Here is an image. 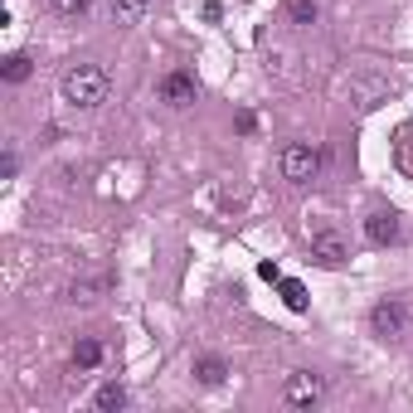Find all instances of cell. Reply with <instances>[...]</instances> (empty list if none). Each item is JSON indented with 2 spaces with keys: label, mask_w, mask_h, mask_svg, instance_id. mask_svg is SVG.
<instances>
[{
  "label": "cell",
  "mask_w": 413,
  "mask_h": 413,
  "mask_svg": "<svg viewBox=\"0 0 413 413\" xmlns=\"http://www.w3.org/2000/svg\"><path fill=\"white\" fill-rule=\"evenodd\" d=\"M64 102H73V107H98V102H107V73H102L98 64L68 68V73H64Z\"/></svg>",
  "instance_id": "6da1fadb"
},
{
  "label": "cell",
  "mask_w": 413,
  "mask_h": 413,
  "mask_svg": "<svg viewBox=\"0 0 413 413\" xmlns=\"http://www.w3.org/2000/svg\"><path fill=\"white\" fill-rule=\"evenodd\" d=\"M369 331H374L379 340H398V336L408 331V306H403L398 297H389V302H379V306L369 311Z\"/></svg>",
  "instance_id": "7a4b0ae2"
},
{
  "label": "cell",
  "mask_w": 413,
  "mask_h": 413,
  "mask_svg": "<svg viewBox=\"0 0 413 413\" xmlns=\"http://www.w3.org/2000/svg\"><path fill=\"white\" fill-rule=\"evenodd\" d=\"M316 170H321V151H316V146L297 141V146L282 151V175H287V180L306 185V180H316Z\"/></svg>",
  "instance_id": "3957f363"
},
{
  "label": "cell",
  "mask_w": 413,
  "mask_h": 413,
  "mask_svg": "<svg viewBox=\"0 0 413 413\" xmlns=\"http://www.w3.org/2000/svg\"><path fill=\"white\" fill-rule=\"evenodd\" d=\"M282 398H287L292 408H311V403L321 398V379H316L311 369H292V374H287V389H282Z\"/></svg>",
  "instance_id": "277c9868"
},
{
  "label": "cell",
  "mask_w": 413,
  "mask_h": 413,
  "mask_svg": "<svg viewBox=\"0 0 413 413\" xmlns=\"http://www.w3.org/2000/svg\"><path fill=\"white\" fill-rule=\"evenodd\" d=\"M156 93H160V102H165V107H190L199 88H194V73H180V68H175V73H165V78H160V88H156Z\"/></svg>",
  "instance_id": "5b68a950"
},
{
  "label": "cell",
  "mask_w": 413,
  "mask_h": 413,
  "mask_svg": "<svg viewBox=\"0 0 413 413\" xmlns=\"http://www.w3.org/2000/svg\"><path fill=\"white\" fill-rule=\"evenodd\" d=\"M311 258H316L321 268H340V263H345V239L331 234V229H326V234H311Z\"/></svg>",
  "instance_id": "8992f818"
},
{
  "label": "cell",
  "mask_w": 413,
  "mask_h": 413,
  "mask_svg": "<svg viewBox=\"0 0 413 413\" xmlns=\"http://www.w3.org/2000/svg\"><path fill=\"white\" fill-rule=\"evenodd\" d=\"M365 239H369L374 248H389V244L398 239V219H394V214H384V210H379V214H369V219H365Z\"/></svg>",
  "instance_id": "52a82bcc"
},
{
  "label": "cell",
  "mask_w": 413,
  "mask_h": 413,
  "mask_svg": "<svg viewBox=\"0 0 413 413\" xmlns=\"http://www.w3.org/2000/svg\"><path fill=\"white\" fill-rule=\"evenodd\" d=\"M194 379L214 389V384H224V379H229V365H224L219 355H199V360H194Z\"/></svg>",
  "instance_id": "ba28073f"
},
{
  "label": "cell",
  "mask_w": 413,
  "mask_h": 413,
  "mask_svg": "<svg viewBox=\"0 0 413 413\" xmlns=\"http://www.w3.org/2000/svg\"><path fill=\"white\" fill-rule=\"evenodd\" d=\"M98 360H102V345H98L93 336H83V340L73 345V365H78V369H93Z\"/></svg>",
  "instance_id": "9c48e42d"
},
{
  "label": "cell",
  "mask_w": 413,
  "mask_h": 413,
  "mask_svg": "<svg viewBox=\"0 0 413 413\" xmlns=\"http://www.w3.org/2000/svg\"><path fill=\"white\" fill-rule=\"evenodd\" d=\"M93 403H98L102 413H117V408H127V389H122V384H102Z\"/></svg>",
  "instance_id": "30bf717a"
},
{
  "label": "cell",
  "mask_w": 413,
  "mask_h": 413,
  "mask_svg": "<svg viewBox=\"0 0 413 413\" xmlns=\"http://www.w3.org/2000/svg\"><path fill=\"white\" fill-rule=\"evenodd\" d=\"M0 73H6V83H25L30 78V54H6Z\"/></svg>",
  "instance_id": "8fae6325"
},
{
  "label": "cell",
  "mask_w": 413,
  "mask_h": 413,
  "mask_svg": "<svg viewBox=\"0 0 413 413\" xmlns=\"http://www.w3.org/2000/svg\"><path fill=\"white\" fill-rule=\"evenodd\" d=\"M287 20L292 25H316V0H287Z\"/></svg>",
  "instance_id": "7c38bea8"
},
{
  "label": "cell",
  "mask_w": 413,
  "mask_h": 413,
  "mask_svg": "<svg viewBox=\"0 0 413 413\" xmlns=\"http://www.w3.org/2000/svg\"><path fill=\"white\" fill-rule=\"evenodd\" d=\"M102 287H107V277H98V282H73V287H68V302H83V306H88V302H98Z\"/></svg>",
  "instance_id": "4fadbf2b"
},
{
  "label": "cell",
  "mask_w": 413,
  "mask_h": 413,
  "mask_svg": "<svg viewBox=\"0 0 413 413\" xmlns=\"http://www.w3.org/2000/svg\"><path fill=\"white\" fill-rule=\"evenodd\" d=\"M282 302H287L292 311H306V287L292 282V277H282Z\"/></svg>",
  "instance_id": "5bb4252c"
},
{
  "label": "cell",
  "mask_w": 413,
  "mask_h": 413,
  "mask_svg": "<svg viewBox=\"0 0 413 413\" xmlns=\"http://www.w3.org/2000/svg\"><path fill=\"white\" fill-rule=\"evenodd\" d=\"M398 165H403V170L413 175V131H408V127L398 131Z\"/></svg>",
  "instance_id": "9a60e30c"
},
{
  "label": "cell",
  "mask_w": 413,
  "mask_h": 413,
  "mask_svg": "<svg viewBox=\"0 0 413 413\" xmlns=\"http://www.w3.org/2000/svg\"><path fill=\"white\" fill-rule=\"evenodd\" d=\"M49 6H54L59 15H83V10L93 6V0H49Z\"/></svg>",
  "instance_id": "2e32d148"
},
{
  "label": "cell",
  "mask_w": 413,
  "mask_h": 413,
  "mask_svg": "<svg viewBox=\"0 0 413 413\" xmlns=\"http://www.w3.org/2000/svg\"><path fill=\"white\" fill-rule=\"evenodd\" d=\"M141 10H146V0H117V15L122 20H141Z\"/></svg>",
  "instance_id": "e0dca14e"
},
{
  "label": "cell",
  "mask_w": 413,
  "mask_h": 413,
  "mask_svg": "<svg viewBox=\"0 0 413 413\" xmlns=\"http://www.w3.org/2000/svg\"><path fill=\"white\" fill-rule=\"evenodd\" d=\"M258 277H263V282H282V268H277V263H258Z\"/></svg>",
  "instance_id": "ac0fdd59"
}]
</instances>
